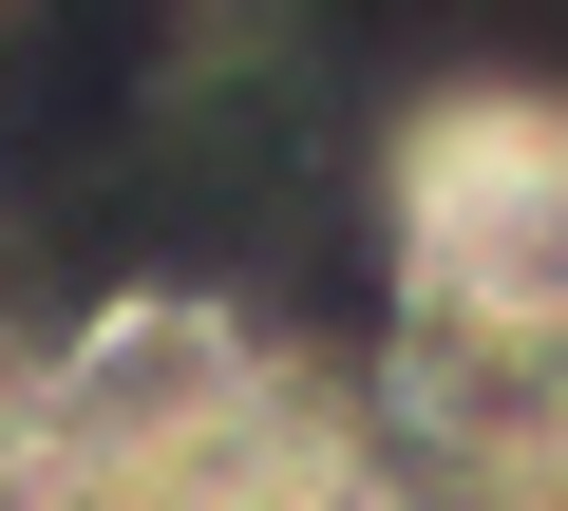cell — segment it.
Instances as JSON below:
<instances>
[{
    "label": "cell",
    "instance_id": "obj_1",
    "mask_svg": "<svg viewBox=\"0 0 568 511\" xmlns=\"http://www.w3.org/2000/svg\"><path fill=\"white\" fill-rule=\"evenodd\" d=\"M20 417H39L77 511H190L284 436V379H265V341L227 304L114 285L95 323H58V360H20Z\"/></svg>",
    "mask_w": 568,
    "mask_h": 511
},
{
    "label": "cell",
    "instance_id": "obj_2",
    "mask_svg": "<svg viewBox=\"0 0 568 511\" xmlns=\"http://www.w3.org/2000/svg\"><path fill=\"white\" fill-rule=\"evenodd\" d=\"M398 323L568 341V95H436L398 133Z\"/></svg>",
    "mask_w": 568,
    "mask_h": 511
},
{
    "label": "cell",
    "instance_id": "obj_3",
    "mask_svg": "<svg viewBox=\"0 0 568 511\" xmlns=\"http://www.w3.org/2000/svg\"><path fill=\"white\" fill-rule=\"evenodd\" d=\"M379 417L436 492L474 511H568V341H455V323H398L379 360Z\"/></svg>",
    "mask_w": 568,
    "mask_h": 511
},
{
    "label": "cell",
    "instance_id": "obj_4",
    "mask_svg": "<svg viewBox=\"0 0 568 511\" xmlns=\"http://www.w3.org/2000/svg\"><path fill=\"white\" fill-rule=\"evenodd\" d=\"M190 511H436V492H417L398 454H342L323 417H284V436H265L227 492H190Z\"/></svg>",
    "mask_w": 568,
    "mask_h": 511
}]
</instances>
